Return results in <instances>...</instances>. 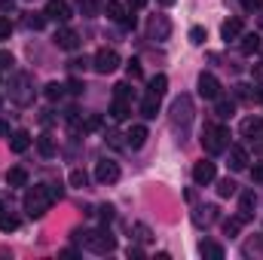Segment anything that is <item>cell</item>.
I'll return each mask as SVG.
<instances>
[{"mask_svg":"<svg viewBox=\"0 0 263 260\" xmlns=\"http://www.w3.org/2000/svg\"><path fill=\"white\" fill-rule=\"evenodd\" d=\"M0 214H3V202H0Z\"/></svg>","mask_w":263,"mask_h":260,"instance_id":"53","label":"cell"},{"mask_svg":"<svg viewBox=\"0 0 263 260\" xmlns=\"http://www.w3.org/2000/svg\"><path fill=\"white\" fill-rule=\"evenodd\" d=\"M129 95H132L129 83H120V86H117V98H126V101H129Z\"/></svg>","mask_w":263,"mask_h":260,"instance_id":"44","label":"cell"},{"mask_svg":"<svg viewBox=\"0 0 263 260\" xmlns=\"http://www.w3.org/2000/svg\"><path fill=\"white\" fill-rule=\"evenodd\" d=\"M101 126H104V120H101V117H98V114H95V117H89V120H86V132H98V129H101Z\"/></svg>","mask_w":263,"mask_h":260,"instance_id":"37","label":"cell"},{"mask_svg":"<svg viewBox=\"0 0 263 260\" xmlns=\"http://www.w3.org/2000/svg\"><path fill=\"white\" fill-rule=\"evenodd\" d=\"M55 46H59V49H67V52H70V49H77V46H80V34H77L73 28L62 25V28L55 31Z\"/></svg>","mask_w":263,"mask_h":260,"instance_id":"7","label":"cell"},{"mask_svg":"<svg viewBox=\"0 0 263 260\" xmlns=\"http://www.w3.org/2000/svg\"><path fill=\"white\" fill-rule=\"evenodd\" d=\"M98 217H101L104 224H110V220H114V208H110V205H101V208H98Z\"/></svg>","mask_w":263,"mask_h":260,"instance_id":"40","label":"cell"},{"mask_svg":"<svg viewBox=\"0 0 263 260\" xmlns=\"http://www.w3.org/2000/svg\"><path fill=\"white\" fill-rule=\"evenodd\" d=\"M67 89H70L73 95H80V92H83V80H77V77H73V80L67 83Z\"/></svg>","mask_w":263,"mask_h":260,"instance_id":"45","label":"cell"},{"mask_svg":"<svg viewBox=\"0 0 263 260\" xmlns=\"http://www.w3.org/2000/svg\"><path fill=\"white\" fill-rule=\"evenodd\" d=\"M242 224H245V217H230V220H223V233H227V236L233 239V236H239Z\"/></svg>","mask_w":263,"mask_h":260,"instance_id":"27","label":"cell"},{"mask_svg":"<svg viewBox=\"0 0 263 260\" xmlns=\"http://www.w3.org/2000/svg\"><path fill=\"white\" fill-rule=\"evenodd\" d=\"M230 169H233V172L248 169V150H245V147H230Z\"/></svg>","mask_w":263,"mask_h":260,"instance_id":"13","label":"cell"},{"mask_svg":"<svg viewBox=\"0 0 263 260\" xmlns=\"http://www.w3.org/2000/svg\"><path fill=\"white\" fill-rule=\"evenodd\" d=\"M52 202H55V199H52V190H49L46 184H37V187H31V190L25 193V211H28L31 217H43Z\"/></svg>","mask_w":263,"mask_h":260,"instance_id":"1","label":"cell"},{"mask_svg":"<svg viewBox=\"0 0 263 260\" xmlns=\"http://www.w3.org/2000/svg\"><path fill=\"white\" fill-rule=\"evenodd\" d=\"M9 147H12V153H25L28 147H31V135L25 129H18L15 135H12V141H9Z\"/></svg>","mask_w":263,"mask_h":260,"instance_id":"20","label":"cell"},{"mask_svg":"<svg viewBox=\"0 0 263 260\" xmlns=\"http://www.w3.org/2000/svg\"><path fill=\"white\" fill-rule=\"evenodd\" d=\"M214 175H217V165H214V162H208V159L196 162V169H193V181H196L199 187L211 184V181H214Z\"/></svg>","mask_w":263,"mask_h":260,"instance_id":"8","label":"cell"},{"mask_svg":"<svg viewBox=\"0 0 263 260\" xmlns=\"http://www.w3.org/2000/svg\"><path fill=\"white\" fill-rule=\"evenodd\" d=\"M46 18H52V22H59V25H67L70 6H67L65 0H49V3H46Z\"/></svg>","mask_w":263,"mask_h":260,"instance_id":"9","label":"cell"},{"mask_svg":"<svg viewBox=\"0 0 263 260\" xmlns=\"http://www.w3.org/2000/svg\"><path fill=\"white\" fill-rule=\"evenodd\" d=\"M6 132H9L6 129V123H0V135H6Z\"/></svg>","mask_w":263,"mask_h":260,"instance_id":"51","label":"cell"},{"mask_svg":"<svg viewBox=\"0 0 263 260\" xmlns=\"http://www.w3.org/2000/svg\"><path fill=\"white\" fill-rule=\"evenodd\" d=\"M129 257H135V260H141V257H144V251H141V248H132V251H129Z\"/></svg>","mask_w":263,"mask_h":260,"instance_id":"50","label":"cell"},{"mask_svg":"<svg viewBox=\"0 0 263 260\" xmlns=\"http://www.w3.org/2000/svg\"><path fill=\"white\" fill-rule=\"evenodd\" d=\"M6 184L9 187H28V172L25 169H9L6 172Z\"/></svg>","mask_w":263,"mask_h":260,"instance_id":"24","label":"cell"},{"mask_svg":"<svg viewBox=\"0 0 263 260\" xmlns=\"http://www.w3.org/2000/svg\"><path fill=\"white\" fill-rule=\"evenodd\" d=\"M0 230H3V233L18 230V217H12V214H0Z\"/></svg>","mask_w":263,"mask_h":260,"instance_id":"29","label":"cell"},{"mask_svg":"<svg viewBox=\"0 0 263 260\" xmlns=\"http://www.w3.org/2000/svg\"><path fill=\"white\" fill-rule=\"evenodd\" d=\"M25 25H28V28H34V31H40V28L46 25V12H43V15H37V12H31V15L25 18Z\"/></svg>","mask_w":263,"mask_h":260,"instance_id":"30","label":"cell"},{"mask_svg":"<svg viewBox=\"0 0 263 260\" xmlns=\"http://www.w3.org/2000/svg\"><path fill=\"white\" fill-rule=\"evenodd\" d=\"M37 150H40V156L49 159V156L55 153V141H52V135H40V138H37Z\"/></svg>","mask_w":263,"mask_h":260,"instance_id":"25","label":"cell"},{"mask_svg":"<svg viewBox=\"0 0 263 260\" xmlns=\"http://www.w3.org/2000/svg\"><path fill=\"white\" fill-rule=\"evenodd\" d=\"M144 141H147V126H132L126 135V147L138 150V147H144Z\"/></svg>","mask_w":263,"mask_h":260,"instance_id":"14","label":"cell"},{"mask_svg":"<svg viewBox=\"0 0 263 260\" xmlns=\"http://www.w3.org/2000/svg\"><path fill=\"white\" fill-rule=\"evenodd\" d=\"M67 181H70V187H80V190H83V187H86V181H89V178H86V172H83V169H73V172H70V178H67Z\"/></svg>","mask_w":263,"mask_h":260,"instance_id":"28","label":"cell"},{"mask_svg":"<svg viewBox=\"0 0 263 260\" xmlns=\"http://www.w3.org/2000/svg\"><path fill=\"white\" fill-rule=\"evenodd\" d=\"M120 25H123V28H135V15H126V18H123Z\"/></svg>","mask_w":263,"mask_h":260,"instance_id":"49","label":"cell"},{"mask_svg":"<svg viewBox=\"0 0 263 260\" xmlns=\"http://www.w3.org/2000/svg\"><path fill=\"white\" fill-rule=\"evenodd\" d=\"M165 89H168V77H165V73H156V77H150L147 95H156V98H162V95H165Z\"/></svg>","mask_w":263,"mask_h":260,"instance_id":"17","label":"cell"},{"mask_svg":"<svg viewBox=\"0 0 263 260\" xmlns=\"http://www.w3.org/2000/svg\"><path fill=\"white\" fill-rule=\"evenodd\" d=\"M254 205H257V196H254V190H248V193H242V199H239V217H251V211H254Z\"/></svg>","mask_w":263,"mask_h":260,"instance_id":"19","label":"cell"},{"mask_svg":"<svg viewBox=\"0 0 263 260\" xmlns=\"http://www.w3.org/2000/svg\"><path fill=\"white\" fill-rule=\"evenodd\" d=\"M190 43H196V46L205 43V28H202V25H193V28H190Z\"/></svg>","mask_w":263,"mask_h":260,"instance_id":"32","label":"cell"},{"mask_svg":"<svg viewBox=\"0 0 263 260\" xmlns=\"http://www.w3.org/2000/svg\"><path fill=\"white\" fill-rule=\"evenodd\" d=\"M95 178H98L101 184H114V181H120V165H117L114 159H101V162L95 165Z\"/></svg>","mask_w":263,"mask_h":260,"instance_id":"6","label":"cell"},{"mask_svg":"<svg viewBox=\"0 0 263 260\" xmlns=\"http://www.w3.org/2000/svg\"><path fill=\"white\" fill-rule=\"evenodd\" d=\"M28 86H31L28 73H18V77H15V89H12V98H15L18 104H28V101H31V92H25Z\"/></svg>","mask_w":263,"mask_h":260,"instance_id":"12","label":"cell"},{"mask_svg":"<svg viewBox=\"0 0 263 260\" xmlns=\"http://www.w3.org/2000/svg\"><path fill=\"white\" fill-rule=\"evenodd\" d=\"M242 34V18H227L223 25H220V37L230 43V40H236Z\"/></svg>","mask_w":263,"mask_h":260,"instance_id":"15","label":"cell"},{"mask_svg":"<svg viewBox=\"0 0 263 260\" xmlns=\"http://www.w3.org/2000/svg\"><path fill=\"white\" fill-rule=\"evenodd\" d=\"M217 193H220V196H233V193H236V184H233L230 178H223V181L217 184Z\"/></svg>","mask_w":263,"mask_h":260,"instance_id":"34","label":"cell"},{"mask_svg":"<svg viewBox=\"0 0 263 260\" xmlns=\"http://www.w3.org/2000/svg\"><path fill=\"white\" fill-rule=\"evenodd\" d=\"M199 251H202L205 257H211V260H223V248H220V245H214V242H202V245H199Z\"/></svg>","mask_w":263,"mask_h":260,"instance_id":"26","label":"cell"},{"mask_svg":"<svg viewBox=\"0 0 263 260\" xmlns=\"http://www.w3.org/2000/svg\"><path fill=\"white\" fill-rule=\"evenodd\" d=\"M135 233H138V242H150V230L144 224H135Z\"/></svg>","mask_w":263,"mask_h":260,"instance_id":"41","label":"cell"},{"mask_svg":"<svg viewBox=\"0 0 263 260\" xmlns=\"http://www.w3.org/2000/svg\"><path fill=\"white\" fill-rule=\"evenodd\" d=\"M214 101H217V117H220V120H230V117L236 114V101H233V98H220V95H217Z\"/></svg>","mask_w":263,"mask_h":260,"instance_id":"23","label":"cell"},{"mask_svg":"<svg viewBox=\"0 0 263 260\" xmlns=\"http://www.w3.org/2000/svg\"><path fill=\"white\" fill-rule=\"evenodd\" d=\"M120 138H123L120 132H107V135H104V141H107L110 147H117V150H120V147H126V141H120Z\"/></svg>","mask_w":263,"mask_h":260,"instance_id":"35","label":"cell"},{"mask_svg":"<svg viewBox=\"0 0 263 260\" xmlns=\"http://www.w3.org/2000/svg\"><path fill=\"white\" fill-rule=\"evenodd\" d=\"M159 3H162V6H172V3H175V0H159Z\"/></svg>","mask_w":263,"mask_h":260,"instance_id":"52","label":"cell"},{"mask_svg":"<svg viewBox=\"0 0 263 260\" xmlns=\"http://www.w3.org/2000/svg\"><path fill=\"white\" fill-rule=\"evenodd\" d=\"M239 3H242V6H245L248 12H257V9L263 6V0H239Z\"/></svg>","mask_w":263,"mask_h":260,"instance_id":"42","label":"cell"},{"mask_svg":"<svg viewBox=\"0 0 263 260\" xmlns=\"http://www.w3.org/2000/svg\"><path fill=\"white\" fill-rule=\"evenodd\" d=\"M62 92H65V86H59V83H49V86H46V98H49V101H59Z\"/></svg>","mask_w":263,"mask_h":260,"instance_id":"33","label":"cell"},{"mask_svg":"<svg viewBox=\"0 0 263 260\" xmlns=\"http://www.w3.org/2000/svg\"><path fill=\"white\" fill-rule=\"evenodd\" d=\"M126 70H129V77H132V80H138V77L144 73V70H141V62H138V59H132L129 65H126Z\"/></svg>","mask_w":263,"mask_h":260,"instance_id":"36","label":"cell"},{"mask_svg":"<svg viewBox=\"0 0 263 260\" xmlns=\"http://www.w3.org/2000/svg\"><path fill=\"white\" fill-rule=\"evenodd\" d=\"M199 95L214 101V98L220 95V83H217V77H211V73H202V77H199Z\"/></svg>","mask_w":263,"mask_h":260,"instance_id":"11","label":"cell"},{"mask_svg":"<svg viewBox=\"0 0 263 260\" xmlns=\"http://www.w3.org/2000/svg\"><path fill=\"white\" fill-rule=\"evenodd\" d=\"M260 49H263L260 34H245V37H242V52H245V55H254V52H260Z\"/></svg>","mask_w":263,"mask_h":260,"instance_id":"18","label":"cell"},{"mask_svg":"<svg viewBox=\"0 0 263 260\" xmlns=\"http://www.w3.org/2000/svg\"><path fill=\"white\" fill-rule=\"evenodd\" d=\"M9 34H12V22L0 18V40H9Z\"/></svg>","mask_w":263,"mask_h":260,"instance_id":"38","label":"cell"},{"mask_svg":"<svg viewBox=\"0 0 263 260\" xmlns=\"http://www.w3.org/2000/svg\"><path fill=\"white\" fill-rule=\"evenodd\" d=\"M126 3H129L132 12H135V9H144V6H147V0H126Z\"/></svg>","mask_w":263,"mask_h":260,"instance_id":"46","label":"cell"},{"mask_svg":"<svg viewBox=\"0 0 263 260\" xmlns=\"http://www.w3.org/2000/svg\"><path fill=\"white\" fill-rule=\"evenodd\" d=\"M12 65V55L9 52H0V67H9Z\"/></svg>","mask_w":263,"mask_h":260,"instance_id":"47","label":"cell"},{"mask_svg":"<svg viewBox=\"0 0 263 260\" xmlns=\"http://www.w3.org/2000/svg\"><path fill=\"white\" fill-rule=\"evenodd\" d=\"M190 120H193V104H190L187 95H181V98L172 104V123H175V126H187Z\"/></svg>","mask_w":263,"mask_h":260,"instance_id":"4","label":"cell"},{"mask_svg":"<svg viewBox=\"0 0 263 260\" xmlns=\"http://www.w3.org/2000/svg\"><path fill=\"white\" fill-rule=\"evenodd\" d=\"M12 6H15V0H0V9H3V12H9Z\"/></svg>","mask_w":263,"mask_h":260,"instance_id":"48","label":"cell"},{"mask_svg":"<svg viewBox=\"0 0 263 260\" xmlns=\"http://www.w3.org/2000/svg\"><path fill=\"white\" fill-rule=\"evenodd\" d=\"M80 9L86 15H92V12H98V0H80Z\"/></svg>","mask_w":263,"mask_h":260,"instance_id":"39","label":"cell"},{"mask_svg":"<svg viewBox=\"0 0 263 260\" xmlns=\"http://www.w3.org/2000/svg\"><path fill=\"white\" fill-rule=\"evenodd\" d=\"M251 178H254V184H263V162H257V165L251 169Z\"/></svg>","mask_w":263,"mask_h":260,"instance_id":"43","label":"cell"},{"mask_svg":"<svg viewBox=\"0 0 263 260\" xmlns=\"http://www.w3.org/2000/svg\"><path fill=\"white\" fill-rule=\"evenodd\" d=\"M117 67H120V55L114 49H98V55H95V70L98 73H114Z\"/></svg>","mask_w":263,"mask_h":260,"instance_id":"5","label":"cell"},{"mask_svg":"<svg viewBox=\"0 0 263 260\" xmlns=\"http://www.w3.org/2000/svg\"><path fill=\"white\" fill-rule=\"evenodd\" d=\"M80 242H86V248H92L95 254H107L117 248V239L110 236V230H86V233H77Z\"/></svg>","mask_w":263,"mask_h":260,"instance_id":"2","label":"cell"},{"mask_svg":"<svg viewBox=\"0 0 263 260\" xmlns=\"http://www.w3.org/2000/svg\"><path fill=\"white\" fill-rule=\"evenodd\" d=\"M168 34H172V22L165 15H153L150 18V37L153 40H168Z\"/></svg>","mask_w":263,"mask_h":260,"instance_id":"10","label":"cell"},{"mask_svg":"<svg viewBox=\"0 0 263 260\" xmlns=\"http://www.w3.org/2000/svg\"><path fill=\"white\" fill-rule=\"evenodd\" d=\"M260 129H263V123L257 120V117H251V120H245V123H242V132H245V135H257Z\"/></svg>","mask_w":263,"mask_h":260,"instance_id":"31","label":"cell"},{"mask_svg":"<svg viewBox=\"0 0 263 260\" xmlns=\"http://www.w3.org/2000/svg\"><path fill=\"white\" fill-rule=\"evenodd\" d=\"M110 117H114L117 123H123V120H129V117H132V104L126 101V98H117V101L110 104Z\"/></svg>","mask_w":263,"mask_h":260,"instance_id":"16","label":"cell"},{"mask_svg":"<svg viewBox=\"0 0 263 260\" xmlns=\"http://www.w3.org/2000/svg\"><path fill=\"white\" fill-rule=\"evenodd\" d=\"M104 12H107V18H114V22H123V18L129 15L120 0H107V3H104Z\"/></svg>","mask_w":263,"mask_h":260,"instance_id":"21","label":"cell"},{"mask_svg":"<svg viewBox=\"0 0 263 260\" xmlns=\"http://www.w3.org/2000/svg\"><path fill=\"white\" fill-rule=\"evenodd\" d=\"M202 147H205L208 153L227 150V147H230V129H227V126H205V132H202Z\"/></svg>","mask_w":263,"mask_h":260,"instance_id":"3","label":"cell"},{"mask_svg":"<svg viewBox=\"0 0 263 260\" xmlns=\"http://www.w3.org/2000/svg\"><path fill=\"white\" fill-rule=\"evenodd\" d=\"M141 114H144L147 120H153V117L159 114V98H156V95H144V101H141Z\"/></svg>","mask_w":263,"mask_h":260,"instance_id":"22","label":"cell"}]
</instances>
